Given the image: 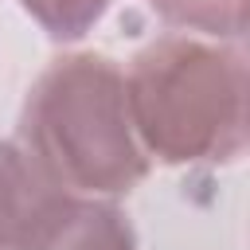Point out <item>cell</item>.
<instances>
[{"label":"cell","instance_id":"6da1fadb","mask_svg":"<svg viewBox=\"0 0 250 250\" xmlns=\"http://www.w3.org/2000/svg\"><path fill=\"white\" fill-rule=\"evenodd\" d=\"M125 98L152 164L227 168L246 156V51L203 35L164 31L133 51Z\"/></svg>","mask_w":250,"mask_h":250},{"label":"cell","instance_id":"7a4b0ae2","mask_svg":"<svg viewBox=\"0 0 250 250\" xmlns=\"http://www.w3.org/2000/svg\"><path fill=\"white\" fill-rule=\"evenodd\" d=\"M23 156L55 191L121 199L152 168L133 129L125 70L102 51H62L20 109Z\"/></svg>","mask_w":250,"mask_h":250},{"label":"cell","instance_id":"3957f363","mask_svg":"<svg viewBox=\"0 0 250 250\" xmlns=\"http://www.w3.org/2000/svg\"><path fill=\"white\" fill-rule=\"evenodd\" d=\"M16 250H141V242L117 199L47 188L23 223Z\"/></svg>","mask_w":250,"mask_h":250},{"label":"cell","instance_id":"277c9868","mask_svg":"<svg viewBox=\"0 0 250 250\" xmlns=\"http://www.w3.org/2000/svg\"><path fill=\"white\" fill-rule=\"evenodd\" d=\"M47 184L16 141H0V250H16L23 223L31 219Z\"/></svg>","mask_w":250,"mask_h":250},{"label":"cell","instance_id":"5b68a950","mask_svg":"<svg viewBox=\"0 0 250 250\" xmlns=\"http://www.w3.org/2000/svg\"><path fill=\"white\" fill-rule=\"evenodd\" d=\"M148 8L168 31L219 43H242L246 35V0H148Z\"/></svg>","mask_w":250,"mask_h":250},{"label":"cell","instance_id":"8992f818","mask_svg":"<svg viewBox=\"0 0 250 250\" xmlns=\"http://www.w3.org/2000/svg\"><path fill=\"white\" fill-rule=\"evenodd\" d=\"M20 8L55 43H78L113 8V0H20Z\"/></svg>","mask_w":250,"mask_h":250}]
</instances>
